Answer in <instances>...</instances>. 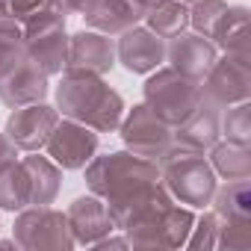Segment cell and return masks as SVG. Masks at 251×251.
Masks as SVG:
<instances>
[{"label":"cell","mask_w":251,"mask_h":251,"mask_svg":"<svg viewBox=\"0 0 251 251\" xmlns=\"http://www.w3.org/2000/svg\"><path fill=\"white\" fill-rule=\"evenodd\" d=\"M142 21H148V30H154L160 39H175L189 27V9L183 0H151Z\"/></svg>","instance_id":"obj_23"},{"label":"cell","mask_w":251,"mask_h":251,"mask_svg":"<svg viewBox=\"0 0 251 251\" xmlns=\"http://www.w3.org/2000/svg\"><path fill=\"white\" fill-rule=\"evenodd\" d=\"M56 112H62L71 121H80L98 133H112L124 118V100L121 95L106 86L98 74L89 71H62V80L56 86Z\"/></svg>","instance_id":"obj_2"},{"label":"cell","mask_w":251,"mask_h":251,"mask_svg":"<svg viewBox=\"0 0 251 251\" xmlns=\"http://www.w3.org/2000/svg\"><path fill=\"white\" fill-rule=\"evenodd\" d=\"M213 213L219 219H251V186L248 180H227L213 192Z\"/></svg>","instance_id":"obj_24"},{"label":"cell","mask_w":251,"mask_h":251,"mask_svg":"<svg viewBox=\"0 0 251 251\" xmlns=\"http://www.w3.org/2000/svg\"><path fill=\"white\" fill-rule=\"evenodd\" d=\"M248 6H227L225 15L219 18L210 42L216 48H222L225 53H239V56H251L248 50Z\"/></svg>","instance_id":"obj_20"},{"label":"cell","mask_w":251,"mask_h":251,"mask_svg":"<svg viewBox=\"0 0 251 251\" xmlns=\"http://www.w3.org/2000/svg\"><path fill=\"white\" fill-rule=\"evenodd\" d=\"M12 245H15V239H12V242H9V239H0V248H12Z\"/></svg>","instance_id":"obj_35"},{"label":"cell","mask_w":251,"mask_h":251,"mask_svg":"<svg viewBox=\"0 0 251 251\" xmlns=\"http://www.w3.org/2000/svg\"><path fill=\"white\" fill-rule=\"evenodd\" d=\"M207 154H210V166L219 177H225V180H248L251 177V151H248V145L219 139Z\"/></svg>","instance_id":"obj_21"},{"label":"cell","mask_w":251,"mask_h":251,"mask_svg":"<svg viewBox=\"0 0 251 251\" xmlns=\"http://www.w3.org/2000/svg\"><path fill=\"white\" fill-rule=\"evenodd\" d=\"M219 127H222V136L227 142L248 145L251 142V106H248V100L227 106V112L219 118Z\"/></svg>","instance_id":"obj_26"},{"label":"cell","mask_w":251,"mask_h":251,"mask_svg":"<svg viewBox=\"0 0 251 251\" xmlns=\"http://www.w3.org/2000/svg\"><path fill=\"white\" fill-rule=\"evenodd\" d=\"M216 248H227V251L251 248V219H219Z\"/></svg>","instance_id":"obj_27"},{"label":"cell","mask_w":251,"mask_h":251,"mask_svg":"<svg viewBox=\"0 0 251 251\" xmlns=\"http://www.w3.org/2000/svg\"><path fill=\"white\" fill-rule=\"evenodd\" d=\"M251 95V56L225 53L213 62L207 77L201 80V100L216 106L219 112L248 100Z\"/></svg>","instance_id":"obj_9"},{"label":"cell","mask_w":251,"mask_h":251,"mask_svg":"<svg viewBox=\"0 0 251 251\" xmlns=\"http://www.w3.org/2000/svg\"><path fill=\"white\" fill-rule=\"evenodd\" d=\"M115 65V42L98 30H80L68 39V62L71 71H89L103 77Z\"/></svg>","instance_id":"obj_15"},{"label":"cell","mask_w":251,"mask_h":251,"mask_svg":"<svg viewBox=\"0 0 251 251\" xmlns=\"http://www.w3.org/2000/svg\"><path fill=\"white\" fill-rule=\"evenodd\" d=\"M59 121V112L56 106H48L45 100L39 103H27V106H18L12 109V115L6 118V136L12 139V145L18 151H42L48 136L53 133Z\"/></svg>","instance_id":"obj_11"},{"label":"cell","mask_w":251,"mask_h":251,"mask_svg":"<svg viewBox=\"0 0 251 251\" xmlns=\"http://www.w3.org/2000/svg\"><path fill=\"white\" fill-rule=\"evenodd\" d=\"M166 59L172 62L175 71H180L183 77L201 83V80L207 77V71L213 68V62L219 59V50H216V45H213L207 36H201V33H186V30H183V33H177V36L172 39V45L166 48Z\"/></svg>","instance_id":"obj_14"},{"label":"cell","mask_w":251,"mask_h":251,"mask_svg":"<svg viewBox=\"0 0 251 251\" xmlns=\"http://www.w3.org/2000/svg\"><path fill=\"white\" fill-rule=\"evenodd\" d=\"M24 33V50L27 56L50 77L62 74L68 62V33H65V15L53 9H39L30 15L21 27Z\"/></svg>","instance_id":"obj_6"},{"label":"cell","mask_w":251,"mask_h":251,"mask_svg":"<svg viewBox=\"0 0 251 251\" xmlns=\"http://www.w3.org/2000/svg\"><path fill=\"white\" fill-rule=\"evenodd\" d=\"M118 130H121L124 148L133 151L136 157H145V160L157 163V166L175 151V130L148 109V103H136L121 118Z\"/></svg>","instance_id":"obj_7"},{"label":"cell","mask_w":251,"mask_h":251,"mask_svg":"<svg viewBox=\"0 0 251 251\" xmlns=\"http://www.w3.org/2000/svg\"><path fill=\"white\" fill-rule=\"evenodd\" d=\"M18 157V148L12 145V139L6 133H0V163H6V160H15Z\"/></svg>","instance_id":"obj_32"},{"label":"cell","mask_w":251,"mask_h":251,"mask_svg":"<svg viewBox=\"0 0 251 251\" xmlns=\"http://www.w3.org/2000/svg\"><path fill=\"white\" fill-rule=\"evenodd\" d=\"M98 248H127V236H100L98 242H95Z\"/></svg>","instance_id":"obj_33"},{"label":"cell","mask_w":251,"mask_h":251,"mask_svg":"<svg viewBox=\"0 0 251 251\" xmlns=\"http://www.w3.org/2000/svg\"><path fill=\"white\" fill-rule=\"evenodd\" d=\"M15 245L27 251H68L74 248L68 216L53 207H24L15 219Z\"/></svg>","instance_id":"obj_8"},{"label":"cell","mask_w":251,"mask_h":251,"mask_svg":"<svg viewBox=\"0 0 251 251\" xmlns=\"http://www.w3.org/2000/svg\"><path fill=\"white\" fill-rule=\"evenodd\" d=\"M65 216H68V225H71V236L80 245H95L100 236L115 230V225L109 219V210H106L103 198H98V195L74 198Z\"/></svg>","instance_id":"obj_17"},{"label":"cell","mask_w":251,"mask_h":251,"mask_svg":"<svg viewBox=\"0 0 251 251\" xmlns=\"http://www.w3.org/2000/svg\"><path fill=\"white\" fill-rule=\"evenodd\" d=\"M83 169H86V186L92 189V195L103 198L115 230L127 225V219L136 210H142L148 201L166 192L160 180V166L145 157H136L133 151L92 157Z\"/></svg>","instance_id":"obj_1"},{"label":"cell","mask_w":251,"mask_h":251,"mask_svg":"<svg viewBox=\"0 0 251 251\" xmlns=\"http://www.w3.org/2000/svg\"><path fill=\"white\" fill-rule=\"evenodd\" d=\"M21 56H27L21 21H15L12 15H0V71H6Z\"/></svg>","instance_id":"obj_25"},{"label":"cell","mask_w":251,"mask_h":251,"mask_svg":"<svg viewBox=\"0 0 251 251\" xmlns=\"http://www.w3.org/2000/svg\"><path fill=\"white\" fill-rule=\"evenodd\" d=\"M192 225H195L192 210L177 207L166 189L142 210H136L121 230L127 236V245L133 248H183Z\"/></svg>","instance_id":"obj_3"},{"label":"cell","mask_w":251,"mask_h":251,"mask_svg":"<svg viewBox=\"0 0 251 251\" xmlns=\"http://www.w3.org/2000/svg\"><path fill=\"white\" fill-rule=\"evenodd\" d=\"M98 145H100V136L98 130L86 127L80 121H56L53 133L48 136L45 148H48V157L59 166V169H83L95 154H98Z\"/></svg>","instance_id":"obj_10"},{"label":"cell","mask_w":251,"mask_h":251,"mask_svg":"<svg viewBox=\"0 0 251 251\" xmlns=\"http://www.w3.org/2000/svg\"><path fill=\"white\" fill-rule=\"evenodd\" d=\"M115 59L127 68L130 74H151L166 62V42L148 30V27H130L124 30L115 45Z\"/></svg>","instance_id":"obj_13"},{"label":"cell","mask_w":251,"mask_h":251,"mask_svg":"<svg viewBox=\"0 0 251 251\" xmlns=\"http://www.w3.org/2000/svg\"><path fill=\"white\" fill-rule=\"evenodd\" d=\"M30 207V175L24 163L6 160L0 163V210L18 213Z\"/></svg>","instance_id":"obj_22"},{"label":"cell","mask_w":251,"mask_h":251,"mask_svg":"<svg viewBox=\"0 0 251 251\" xmlns=\"http://www.w3.org/2000/svg\"><path fill=\"white\" fill-rule=\"evenodd\" d=\"M80 15L86 18V24L92 30L106 33V36H121L124 30H130L142 21L130 9L127 0H89V6Z\"/></svg>","instance_id":"obj_18"},{"label":"cell","mask_w":251,"mask_h":251,"mask_svg":"<svg viewBox=\"0 0 251 251\" xmlns=\"http://www.w3.org/2000/svg\"><path fill=\"white\" fill-rule=\"evenodd\" d=\"M6 6H9V15L15 21H27L30 15H36L39 9L48 6V0H6Z\"/></svg>","instance_id":"obj_30"},{"label":"cell","mask_w":251,"mask_h":251,"mask_svg":"<svg viewBox=\"0 0 251 251\" xmlns=\"http://www.w3.org/2000/svg\"><path fill=\"white\" fill-rule=\"evenodd\" d=\"M225 9H227L225 0H195L192 9H189V27L210 39L216 24H219V18L225 15Z\"/></svg>","instance_id":"obj_28"},{"label":"cell","mask_w":251,"mask_h":251,"mask_svg":"<svg viewBox=\"0 0 251 251\" xmlns=\"http://www.w3.org/2000/svg\"><path fill=\"white\" fill-rule=\"evenodd\" d=\"M48 92H50L48 74L30 56H21L6 71H0V100H3L9 109L39 103V100L48 98Z\"/></svg>","instance_id":"obj_12"},{"label":"cell","mask_w":251,"mask_h":251,"mask_svg":"<svg viewBox=\"0 0 251 251\" xmlns=\"http://www.w3.org/2000/svg\"><path fill=\"white\" fill-rule=\"evenodd\" d=\"M160 180L169 189L172 198L189 207H207L216 192V172L204 160V154H189V151H172L160 163Z\"/></svg>","instance_id":"obj_4"},{"label":"cell","mask_w":251,"mask_h":251,"mask_svg":"<svg viewBox=\"0 0 251 251\" xmlns=\"http://www.w3.org/2000/svg\"><path fill=\"white\" fill-rule=\"evenodd\" d=\"M219 118H222L219 109L201 100L198 109L175 127V148L177 151H189V154H207L222 139Z\"/></svg>","instance_id":"obj_16"},{"label":"cell","mask_w":251,"mask_h":251,"mask_svg":"<svg viewBox=\"0 0 251 251\" xmlns=\"http://www.w3.org/2000/svg\"><path fill=\"white\" fill-rule=\"evenodd\" d=\"M89 6V0H48V9L62 12V15H80Z\"/></svg>","instance_id":"obj_31"},{"label":"cell","mask_w":251,"mask_h":251,"mask_svg":"<svg viewBox=\"0 0 251 251\" xmlns=\"http://www.w3.org/2000/svg\"><path fill=\"white\" fill-rule=\"evenodd\" d=\"M145 103L160 121H166L175 130L183 118L198 109L201 83L183 77L175 68H154V74L145 80Z\"/></svg>","instance_id":"obj_5"},{"label":"cell","mask_w":251,"mask_h":251,"mask_svg":"<svg viewBox=\"0 0 251 251\" xmlns=\"http://www.w3.org/2000/svg\"><path fill=\"white\" fill-rule=\"evenodd\" d=\"M216 236H219V216L216 213H204L201 219H195L186 245L189 248H216Z\"/></svg>","instance_id":"obj_29"},{"label":"cell","mask_w":251,"mask_h":251,"mask_svg":"<svg viewBox=\"0 0 251 251\" xmlns=\"http://www.w3.org/2000/svg\"><path fill=\"white\" fill-rule=\"evenodd\" d=\"M21 163L30 175V204L33 207L53 204V198L59 195V186H62L59 166L50 157H42L39 151H30V157H24Z\"/></svg>","instance_id":"obj_19"},{"label":"cell","mask_w":251,"mask_h":251,"mask_svg":"<svg viewBox=\"0 0 251 251\" xmlns=\"http://www.w3.org/2000/svg\"><path fill=\"white\" fill-rule=\"evenodd\" d=\"M183 3H195V0H183Z\"/></svg>","instance_id":"obj_36"},{"label":"cell","mask_w":251,"mask_h":251,"mask_svg":"<svg viewBox=\"0 0 251 251\" xmlns=\"http://www.w3.org/2000/svg\"><path fill=\"white\" fill-rule=\"evenodd\" d=\"M0 15H9V6H6V0H0Z\"/></svg>","instance_id":"obj_34"}]
</instances>
